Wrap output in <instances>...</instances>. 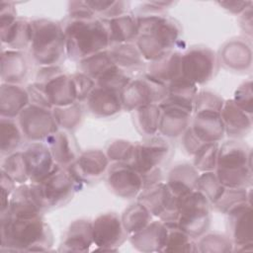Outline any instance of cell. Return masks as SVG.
Instances as JSON below:
<instances>
[{
	"mask_svg": "<svg viewBox=\"0 0 253 253\" xmlns=\"http://www.w3.org/2000/svg\"><path fill=\"white\" fill-rule=\"evenodd\" d=\"M219 183L225 188L252 186V150L240 139H229L219 144L214 170Z\"/></svg>",
	"mask_w": 253,
	"mask_h": 253,
	"instance_id": "277c9868",
	"label": "cell"
},
{
	"mask_svg": "<svg viewBox=\"0 0 253 253\" xmlns=\"http://www.w3.org/2000/svg\"><path fill=\"white\" fill-rule=\"evenodd\" d=\"M22 151L30 183H40L57 165L44 141L29 142Z\"/></svg>",
	"mask_w": 253,
	"mask_h": 253,
	"instance_id": "44dd1931",
	"label": "cell"
},
{
	"mask_svg": "<svg viewBox=\"0 0 253 253\" xmlns=\"http://www.w3.org/2000/svg\"><path fill=\"white\" fill-rule=\"evenodd\" d=\"M62 27L66 55L73 61H80L110 47L109 33L104 19L66 18Z\"/></svg>",
	"mask_w": 253,
	"mask_h": 253,
	"instance_id": "3957f363",
	"label": "cell"
},
{
	"mask_svg": "<svg viewBox=\"0 0 253 253\" xmlns=\"http://www.w3.org/2000/svg\"><path fill=\"white\" fill-rule=\"evenodd\" d=\"M93 244L92 221L84 218L70 223L63 235L59 251L86 252Z\"/></svg>",
	"mask_w": 253,
	"mask_h": 253,
	"instance_id": "f1b7e54d",
	"label": "cell"
},
{
	"mask_svg": "<svg viewBox=\"0 0 253 253\" xmlns=\"http://www.w3.org/2000/svg\"><path fill=\"white\" fill-rule=\"evenodd\" d=\"M31 55L40 66L58 65L66 55L62 24L49 19L32 20Z\"/></svg>",
	"mask_w": 253,
	"mask_h": 253,
	"instance_id": "5b68a950",
	"label": "cell"
},
{
	"mask_svg": "<svg viewBox=\"0 0 253 253\" xmlns=\"http://www.w3.org/2000/svg\"><path fill=\"white\" fill-rule=\"evenodd\" d=\"M161 117L158 132L165 138H177L190 126L194 105L183 103L166 96L159 104Z\"/></svg>",
	"mask_w": 253,
	"mask_h": 253,
	"instance_id": "9a60e30c",
	"label": "cell"
},
{
	"mask_svg": "<svg viewBox=\"0 0 253 253\" xmlns=\"http://www.w3.org/2000/svg\"><path fill=\"white\" fill-rule=\"evenodd\" d=\"M85 102L88 111L98 118H111L124 110L120 92L97 85Z\"/></svg>",
	"mask_w": 253,
	"mask_h": 253,
	"instance_id": "484cf974",
	"label": "cell"
},
{
	"mask_svg": "<svg viewBox=\"0 0 253 253\" xmlns=\"http://www.w3.org/2000/svg\"><path fill=\"white\" fill-rule=\"evenodd\" d=\"M108 50L114 63L128 74L136 72L139 75L146 69L145 60L134 42L113 44Z\"/></svg>",
	"mask_w": 253,
	"mask_h": 253,
	"instance_id": "836d02e7",
	"label": "cell"
},
{
	"mask_svg": "<svg viewBox=\"0 0 253 253\" xmlns=\"http://www.w3.org/2000/svg\"><path fill=\"white\" fill-rule=\"evenodd\" d=\"M106 181L110 191L122 199L137 198L143 189L141 175L129 163L111 162Z\"/></svg>",
	"mask_w": 253,
	"mask_h": 253,
	"instance_id": "e0dca14e",
	"label": "cell"
},
{
	"mask_svg": "<svg viewBox=\"0 0 253 253\" xmlns=\"http://www.w3.org/2000/svg\"><path fill=\"white\" fill-rule=\"evenodd\" d=\"M105 23L109 33L110 45L135 42L139 35L137 18L133 13L127 12L121 16L105 20Z\"/></svg>",
	"mask_w": 253,
	"mask_h": 253,
	"instance_id": "f546056e",
	"label": "cell"
},
{
	"mask_svg": "<svg viewBox=\"0 0 253 253\" xmlns=\"http://www.w3.org/2000/svg\"><path fill=\"white\" fill-rule=\"evenodd\" d=\"M35 184L45 211L65 206L83 186L68 168L58 165L43 180Z\"/></svg>",
	"mask_w": 253,
	"mask_h": 253,
	"instance_id": "52a82bcc",
	"label": "cell"
},
{
	"mask_svg": "<svg viewBox=\"0 0 253 253\" xmlns=\"http://www.w3.org/2000/svg\"><path fill=\"white\" fill-rule=\"evenodd\" d=\"M225 214L228 236L233 243V251H251L253 249L251 204H239L231 208Z\"/></svg>",
	"mask_w": 253,
	"mask_h": 253,
	"instance_id": "ac0fdd59",
	"label": "cell"
},
{
	"mask_svg": "<svg viewBox=\"0 0 253 253\" xmlns=\"http://www.w3.org/2000/svg\"><path fill=\"white\" fill-rule=\"evenodd\" d=\"M93 244L101 251H116L128 237L121 216L116 212H105L92 221Z\"/></svg>",
	"mask_w": 253,
	"mask_h": 253,
	"instance_id": "2e32d148",
	"label": "cell"
},
{
	"mask_svg": "<svg viewBox=\"0 0 253 253\" xmlns=\"http://www.w3.org/2000/svg\"><path fill=\"white\" fill-rule=\"evenodd\" d=\"M52 241L51 230L42 215L14 217L1 214V250L48 251Z\"/></svg>",
	"mask_w": 253,
	"mask_h": 253,
	"instance_id": "7a4b0ae2",
	"label": "cell"
},
{
	"mask_svg": "<svg viewBox=\"0 0 253 253\" xmlns=\"http://www.w3.org/2000/svg\"><path fill=\"white\" fill-rule=\"evenodd\" d=\"M134 143L125 139H116L108 145L106 154L110 162L129 163L133 153Z\"/></svg>",
	"mask_w": 253,
	"mask_h": 253,
	"instance_id": "681fc988",
	"label": "cell"
},
{
	"mask_svg": "<svg viewBox=\"0 0 253 253\" xmlns=\"http://www.w3.org/2000/svg\"><path fill=\"white\" fill-rule=\"evenodd\" d=\"M224 99L219 95L208 91L202 90L198 91L195 101H194V112L200 110H216L221 111L224 104Z\"/></svg>",
	"mask_w": 253,
	"mask_h": 253,
	"instance_id": "f907efd6",
	"label": "cell"
},
{
	"mask_svg": "<svg viewBox=\"0 0 253 253\" xmlns=\"http://www.w3.org/2000/svg\"><path fill=\"white\" fill-rule=\"evenodd\" d=\"M219 142L204 143L193 156V166L200 172L214 171L217 163Z\"/></svg>",
	"mask_w": 253,
	"mask_h": 253,
	"instance_id": "ee69618b",
	"label": "cell"
},
{
	"mask_svg": "<svg viewBox=\"0 0 253 253\" xmlns=\"http://www.w3.org/2000/svg\"><path fill=\"white\" fill-rule=\"evenodd\" d=\"M220 116L225 133L232 139H240L247 135L252 128V115L237 107L232 99L224 101Z\"/></svg>",
	"mask_w": 253,
	"mask_h": 253,
	"instance_id": "4316f807",
	"label": "cell"
},
{
	"mask_svg": "<svg viewBox=\"0 0 253 253\" xmlns=\"http://www.w3.org/2000/svg\"><path fill=\"white\" fill-rule=\"evenodd\" d=\"M200 172L188 162H180L170 168L166 175V184L171 192L179 197L196 190Z\"/></svg>",
	"mask_w": 253,
	"mask_h": 253,
	"instance_id": "d6a6232c",
	"label": "cell"
},
{
	"mask_svg": "<svg viewBox=\"0 0 253 253\" xmlns=\"http://www.w3.org/2000/svg\"><path fill=\"white\" fill-rule=\"evenodd\" d=\"M67 11V18L71 19H86L97 17L86 1H69Z\"/></svg>",
	"mask_w": 253,
	"mask_h": 253,
	"instance_id": "db71d44e",
	"label": "cell"
},
{
	"mask_svg": "<svg viewBox=\"0 0 253 253\" xmlns=\"http://www.w3.org/2000/svg\"><path fill=\"white\" fill-rule=\"evenodd\" d=\"M168 235L163 252H197L198 245L193 237L177 226H167Z\"/></svg>",
	"mask_w": 253,
	"mask_h": 253,
	"instance_id": "b9f144b4",
	"label": "cell"
},
{
	"mask_svg": "<svg viewBox=\"0 0 253 253\" xmlns=\"http://www.w3.org/2000/svg\"><path fill=\"white\" fill-rule=\"evenodd\" d=\"M51 110L57 126L68 131L76 129L83 120L84 110L80 102L64 107H54Z\"/></svg>",
	"mask_w": 253,
	"mask_h": 253,
	"instance_id": "74e56055",
	"label": "cell"
},
{
	"mask_svg": "<svg viewBox=\"0 0 253 253\" xmlns=\"http://www.w3.org/2000/svg\"><path fill=\"white\" fill-rule=\"evenodd\" d=\"M139 35L135 41L145 61H154L177 46L182 28L179 22L165 13H138Z\"/></svg>",
	"mask_w": 253,
	"mask_h": 253,
	"instance_id": "6da1fadb",
	"label": "cell"
},
{
	"mask_svg": "<svg viewBox=\"0 0 253 253\" xmlns=\"http://www.w3.org/2000/svg\"><path fill=\"white\" fill-rule=\"evenodd\" d=\"M91 10L97 17L109 20L128 12V1H111V0H88L86 1Z\"/></svg>",
	"mask_w": 253,
	"mask_h": 253,
	"instance_id": "7bdbcfd3",
	"label": "cell"
},
{
	"mask_svg": "<svg viewBox=\"0 0 253 253\" xmlns=\"http://www.w3.org/2000/svg\"><path fill=\"white\" fill-rule=\"evenodd\" d=\"M110 160L101 149H89L80 152L74 163L68 166V170L83 185L100 180L108 170Z\"/></svg>",
	"mask_w": 253,
	"mask_h": 253,
	"instance_id": "d6986e66",
	"label": "cell"
},
{
	"mask_svg": "<svg viewBox=\"0 0 253 253\" xmlns=\"http://www.w3.org/2000/svg\"><path fill=\"white\" fill-rule=\"evenodd\" d=\"M0 32L2 44H6L9 49L23 51L31 46L32 21L17 17L13 2L0 3Z\"/></svg>",
	"mask_w": 253,
	"mask_h": 253,
	"instance_id": "8fae6325",
	"label": "cell"
},
{
	"mask_svg": "<svg viewBox=\"0 0 253 253\" xmlns=\"http://www.w3.org/2000/svg\"><path fill=\"white\" fill-rule=\"evenodd\" d=\"M173 153L172 143L161 135L146 136L134 143L133 153L129 164L140 175L151 170L163 168Z\"/></svg>",
	"mask_w": 253,
	"mask_h": 253,
	"instance_id": "9c48e42d",
	"label": "cell"
},
{
	"mask_svg": "<svg viewBox=\"0 0 253 253\" xmlns=\"http://www.w3.org/2000/svg\"><path fill=\"white\" fill-rule=\"evenodd\" d=\"M197 93L198 86L183 76L167 84V96L179 101L194 103Z\"/></svg>",
	"mask_w": 253,
	"mask_h": 253,
	"instance_id": "c3c4849f",
	"label": "cell"
},
{
	"mask_svg": "<svg viewBox=\"0 0 253 253\" xmlns=\"http://www.w3.org/2000/svg\"><path fill=\"white\" fill-rule=\"evenodd\" d=\"M145 72L166 85L182 77V52L174 49L160 58L148 62Z\"/></svg>",
	"mask_w": 253,
	"mask_h": 253,
	"instance_id": "1f68e13d",
	"label": "cell"
},
{
	"mask_svg": "<svg viewBox=\"0 0 253 253\" xmlns=\"http://www.w3.org/2000/svg\"><path fill=\"white\" fill-rule=\"evenodd\" d=\"M71 77L73 79V82L76 88L77 101L81 103L88 98L89 94L96 87V81L90 76L80 71L72 74Z\"/></svg>",
	"mask_w": 253,
	"mask_h": 253,
	"instance_id": "f5cc1de1",
	"label": "cell"
},
{
	"mask_svg": "<svg viewBox=\"0 0 253 253\" xmlns=\"http://www.w3.org/2000/svg\"><path fill=\"white\" fill-rule=\"evenodd\" d=\"M24 138L30 142L45 141L59 127L52 110L30 103L16 119Z\"/></svg>",
	"mask_w": 253,
	"mask_h": 253,
	"instance_id": "5bb4252c",
	"label": "cell"
},
{
	"mask_svg": "<svg viewBox=\"0 0 253 253\" xmlns=\"http://www.w3.org/2000/svg\"><path fill=\"white\" fill-rule=\"evenodd\" d=\"M136 130L143 135L152 136L158 132L161 109L158 104H148L136 108L131 112Z\"/></svg>",
	"mask_w": 253,
	"mask_h": 253,
	"instance_id": "e575fe53",
	"label": "cell"
},
{
	"mask_svg": "<svg viewBox=\"0 0 253 253\" xmlns=\"http://www.w3.org/2000/svg\"><path fill=\"white\" fill-rule=\"evenodd\" d=\"M190 127L204 143L219 142L225 134L220 111L216 110L194 112Z\"/></svg>",
	"mask_w": 253,
	"mask_h": 253,
	"instance_id": "7402d4cb",
	"label": "cell"
},
{
	"mask_svg": "<svg viewBox=\"0 0 253 253\" xmlns=\"http://www.w3.org/2000/svg\"><path fill=\"white\" fill-rule=\"evenodd\" d=\"M218 66V56L208 46H191L182 53V76L197 86L211 80L217 73Z\"/></svg>",
	"mask_w": 253,
	"mask_h": 253,
	"instance_id": "7c38bea8",
	"label": "cell"
},
{
	"mask_svg": "<svg viewBox=\"0 0 253 253\" xmlns=\"http://www.w3.org/2000/svg\"><path fill=\"white\" fill-rule=\"evenodd\" d=\"M44 211L37 185L29 182L17 186L10 198L9 208L4 213L14 217H32L42 215Z\"/></svg>",
	"mask_w": 253,
	"mask_h": 253,
	"instance_id": "ffe728a7",
	"label": "cell"
},
{
	"mask_svg": "<svg viewBox=\"0 0 253 253\" xmlns=\"http://www.w3.org/2000/svg\"><path fill=\"white\" fill-rule=\"evenodd\" d=\"M31 103L27 88L20 84L1 83L0 116L6 119H17L21 112Z\"/></svg>",
	"mask_w": 253,
	"mask_h": 253,
	"instance_id": "83f0119b",
	"label": "cell"
},
{
	"mask_svg": "<svg viewBox=\"0 0 253 253\" xmlns=\"http://www.w3.org/2000/svg\"><path fill=\"white\" fill-rule=\"evenodd\" d=\"M131 79L128 73L114 65L96 80V85L121 93Z\"/></svg>",
	"mask_w": 253,
	"mask_h": 253,
	"instance_id": "7dc6e473",
	"label": "cell"
},
{
	"mask_svg": "<svg viewBox=\"0 0 253 253\" xmlns=\"http://www.w3.org/2000/svg\"><path fill=\"white\" fill-rule=\"evenodd\" d=\"M122 223L127 236L144 228L151 220L152 214L139 202L129 205L121 215Z\"/></svg>",
	"mask_w": 253,
	"mask_h": 253,
	"instance_id": "8d00e7d4",
	"label": "cell"
},
{
	"mask_svg": "<svg viewBox=\"0 0 253 253\" xmlns=\"http://www.w3.org/2000/svg\"><path fill=\"white\" fill-rule=\"evenodd\" d=\"M217 4L229 13L239 16L253 3L252 1H218Z\"/></svg>",
	"mask_w": 253,
	"mask_h": 253,
	"instance_id": "9f6ffc18",
	"label": "cell"
},
{
	"mask_svg": "<svg viewBox=\"0 0 253 253\" xmlns=\"http://www.w3.org/2000/svg\"><path fill=\"white\" fill-rule=\"evenodd\" d=\"M168 235L167 225L158 220H151L144 228L128 236L131 245L141 252H163Z\"/></svg>",
	"mask_w": 253,
	"mask_h": 253,
	"instance_id": "d4e9b609",
	"label": "cell"
},
{
	"mask_svg": "<svg viewBox=\"0 0 253 253\" xmlns=\"http://www.w3.org/2000/svg\"><path fill=\"white\" fill-rule=\"evenodd\" d=\"M29 72V61L21 50L2 49L1 81L2 83L20 84Z\"/></svg>",
	"mask_w": 253,
	"mask_h": 253,
	"instance_id": "4dcf8cb0",
	"label": "cell"
},
{
	"mask_svg": "<svg viewBox=\"0 0 253 253\" xmlns=\"http://www.w3.org/2000/svg\"><path fill=\"white\" fill-rule=\"evenodd\" d=\"M232 100L241 110L249 115H253V91L251 79L244 81L237 87Z\"/></svg>",
	"mask_w": 253,
	"mask_h": 253,
	"instance_id": "816d5d0a",
	"label": "cell"
},
{
	"mask_svg": "<svg viewBox=\"0 0 253 253\" xmlns=\"http://www.w3.org/2000/svg\"><path fill=\"white\" fill-rule=\"evenodd\" d=\"M167 96V85L143 72L132 77L121 92L123 109L132 112L148 104H159Z\"/></svg>",
	"mask_w": 253,
	"mask_h": 253,
	"instance_id": "30bf717a",
	"label": "cell"
},
{
	"mask_svg": "<svg viewBox=\"0 0 253 253\" xmlns=\"http://www.w3.org/2000/svg\"><path fill=\"white\" fill-rule=\"evenodd\" d=\"M1 170L7 173L19 185L30 182L22 149L3 156Z\"/></svg>",
	"mask_w": 253,
	"mask_h": 253,
	"instance_id": "60d3db41",
	"label": "cell"
},
{
	"mask_svg": "<svg viewBox=\"0 0 253 253\" xmlns=\"http://www.w3.org/2000/svg\"><path fill=\"white\" fill-rule=\"evenodd\" d=\"M218 60L233 71H246L251 67L252 49L247 39H231L220 48Z\"/></svg>",
	"mask_w": 253,
	"mask_h": 253,
	"instance_id": "cb8c5ba5",
	"label": "cell"
},
{
	"mask_svg": "<svg viewBox=\"0 0 253 253\" xmlns=\"http://www.w3.org/2000/svg\"><path fill=\"white\" fill-rule=\"evenodd\" d=\"M24 135L18 125L17 120L1 118L0 122V150L1 156L11 154L20 150Z\"/></svg>",
	"mask_w": 253,
	"mask_h": 253,
	"instance_id": "d590c367",
	"label": "cell"
},
{
	"mask_svg": "<svg viewBox=\"0 0 253 253\" xmlns=\"http://www.w3.org/2000/svg\"><path fill=\"white\" fill-rule=\"evenodd\" d=\"M35 82L42 88L51 108L78 102L71 75L64 73L59 65L41 66L37 71Z\"/></svg>",
	"mask_w": 253,
	"mask_h": 253,
	"instance_id": "ba28073f",
	"label": "cell"
},
{
	"mask_svg": "<svg viewBox=\"0 0 253 253\" xmlns=\"http://www.w3.org/2000/svg\"><path fill=\"white\" fill-rule=\"evenodd\" d=\"M136 201L143 205L152 216L158 217L167 226H176L178 217L177 196L171 192L165 182L162 181L142 189Z\"/></svg>",
	"mask_w": 253,
	"mask_h": 253,
	"instance_id": "4fadbf2b",
	"label": "cell"
},
{
	"mask_svg": "<svg viewBox=\"0 0 253 253\" xmlns=\"http://www.w3.org/2000/svg\"><path fill=\"white\" fill-rule=\"evenodd\" d=\"M253 12H252V5L249 6L244 12L239 15V25L242 31L247 35L249 39L252 37V23H253Z\"/></svg>",
	"mask_w": 253,
	"mask_h": 253,
	"instance_id": "6f0895ef",
	"label": "cell"
},
{
	"mask_svg": "<svg viewBox=\"0 0 253 253\" xmlns=\"http://www.w3.org/2000/svg\"><path fill=\"white\" fill-rule=\"evenodd\" d=\"M58 166L67 168L76 161L80 149L72 131L58 128L44 141Z\"/></svg>",
	"mask_w": 253,
	"mask_h": 253,
	"instance_id": "603a6c76",
	"label": "cell"
},
{
	"mask_svg": "<svg viewBox=\"0 0 253 253\" xmlns=\"http://www.w3.org/2000/svg\"><path fill=\"white\" fill-rule=\"evenodd\" d=\"M225 187L222 186L214 171L202 172L199 174L196 190L200 191L212 205L223 193Z\"/></svg>",
	"mask_w": 253,
	"mask_h": 253,
	"instance_id": "f6af8a7d",
	"label": "cell"
},
{
	"mask_svg": "<svg viewBox=\"0 0 253 253\" xmlns=\"http://www.w3.org/2000/svg\"><path fill=\"white\" fill-rule=\"evenodd\" d=\"M200 252H231L233 243L228 235L221 233H205L197 242Z\"/></svg>",
	"mask_w": 253,
	"mask_h": 253,
	"instance_id": "bcb514c9",
	"label": "cell"
},
{
	"mask_svg": "<svg viewBox=\"0 0 253 253\" xmlns=\"http://www.w3.org/2000/svg\"><path fill=\"white\" fill-rule=\"evenodd\" d=\"M114 65L116 64L114 63L108 49L94 53L78 61L80 72L85 73L95 81Z\"/></svg>",
	"mask_w": 253,
	"mask_h": 253,
	"instance_id": "f35d334b",
	"label": "cell"
},
{
	"mask_svg": "<svg viewBox=\"0 0 253 253\" xmlns=\"http://www.w3.org/2000/svg\"><path fill=\"white\" fill-rule=\"evenodd\" d=\"M242 203L251 204V187L225 188L221 196L211 205V207L215 211L225 214L231 208Z\"/></svg>",
	"mask_w": 253,
	"mask_h": 253,
	"instance_id": "ab89813d",
	"label": "cell"
},
{
	"mask_svg": "<svg viewBox=\"0 0 253 253\" xmlns=\"http://www.w3.org/2000/svg\"><path fill=\"white\" fill-rule=\"evenodd\" d=\"M181 144L183 150L190 156H194L195 153L200 149V147L204 144L196 134L193 132L191 127L189 126L185 132L181 135Z\"/></svg>",
	"mask_w": 253,
	"mask_h": 253,
	"instance_id": "11a10c76",
	"label": "cell"
},
{
	"mask_svg": "<svg viewBox=\"0 0 253 253\" xmlns=\"http://www.w3.org/2000/svg\"><path fill=\"white\" fill-rule=\"evenodd\" d=\"M176 226L194 239L204 235L211 225V204L198 190L177 197Z\"/></svg>",
	"mask_w": 253,
	"mask_h": 253,
	"instance_id": "8992f818",
	"label": "cell"
}]
</instances>
